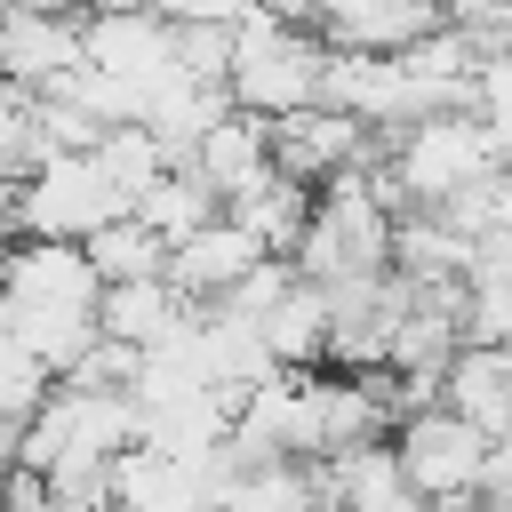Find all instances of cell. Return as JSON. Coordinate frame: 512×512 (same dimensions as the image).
Returning a JSON list of instances; mask_svg holds the SVG:
<instances>
[{
	"mask_svg": "<svg viewBox=\"0 0 512 512\" xmlns=\"http://www.w3.org/2000/svg\"><path fill=\"white\" fill-rule=\"evenodd\" d=\"M96 264L80 240H32L16 232L8 264H0V328L16 344L40 352L48 376H64L80 360V344L96 336Z\"/></svg>",
	"mask_w": 512,
	"mask_h": 512,
	"instance_id": "6da1fadb",
	"label": "cell"
},
{
	"mask_svg": "<svg viewBox=\"0 0 512 512\" xmlns=\"http://www.w3.org/2000/svg\"><path fill=\"white\" fill-rule=\"evenodd\" d=\"M120 184L96 168L88 144H64V152H40L24 176H16V200H8V224L32 232V240H88L104 216H120Z\"/></svg>",
	"mask_w": 512,
	"mask_h": 512,
	"instance_id": "3957f363",
	"label": "cell"
},
{
	"mask_svg": "<svg viewBox=\"0 0 512 512\" xmlns=\"http://www.w3.org/2000/svg\"><path fill=\"white\" fill-rule=\"evenodd\" d=\"M392 456L408 472L416 496H472L480 488V456H488V432L472 416H456L448 400H424L392 424Z\"/></svg>",
	"mask_w": 512,
	"mask_h": 512,
	"instance_id": "277c9868",
	"label": "cell"
},
{
	"mask_svg": "<svg viewBox=\"0 0 512 512\" xmlns=\"http://www.w3.org/2000/svg\"><path fill=\"white\" fill-rule=\"evenodd\" d=\"M320 32L312 24H296V16H280V8H264V0H240V16H232V64H224V88H232V104L240 112H296V104H312L320 96Z\"/></svg>",
	"mask_w": 512,
	"mask_h": 512,
	"instance_id": "7a4b0ae2",
	"label": "cell"
},
{
	"mask_svg": "<svg viewBox=\"0 0 512 512\" xmlns=\"http://www.w3.org/2000/svg\"><path fill=\"white\" fill-rule=\"evenodd\" d=\"M312 192H320V184H304V176H288V168H264V176H256V184H240L224 208H232V216H240L272 256H288V248H296V232H304V216H312Z\"/></svg>",
	"mask_w": 512,
	"mask_h": 512,
	"instance_id": "30bf717a",
	"label": "cell"
},
{
	"mask_svg": "<svg viewBox=\"0 0 512 512\" xmlns=\"http://www.w3.org/2000/svg\"><path fill=\"white\" fill-rule=\"evenodd\" d=\"M264 128H272V168H288V176H304V184H328V176L376 160V128L352 120L344 104H320V96L296 104V112H272Z\"/></svg>",
	"mask_w": 512,
	"mask_h": 512,
	"instance_id": "5b68a950",
	"label": "cell"
},
{
	"mask_svg": "<svg viewBox=\"0 0 512 512\" xmlns=\"http://www.w3.org/2000/svg\"><path fill=\"white\" fill-rule=\"evenodd\" d=\"M192 312V296H176V280L168 272H136V280H104L96 288V328L104 336H120V344H152L160 328H176Z\"/></svg>",
	"mask_w": 512,
	"mask_h": 512,
	"instance_id": "9c48e42d",
	"label": "cell"
},
{
	"mask_svg": "<svg viewBox=\"0 0 512 512\" xmlns=\"http://www.w3.org/2000/svg\"><path fill=\"white\" fill-rule=\"evenodd\" d=\"M216 208H224V200H216V184H208L192 160H168V168L128 200V216H136V224H152L160 240H184V232H192V224H208Z\"/></svg>",
	"mask_w": 512,
	"mask_h": 512,
	"instance_id": "8fae6325",
	"label": "cell"
},
{
	"mask_svg": "<svg viewBox=\"0 0 512 512\" xmlns=\"http://www.w3.org/2000/svg\"><path fill=\"white\" fill-rule=\"evenodd\" d=\"M256 336L280 368H328V288L320 280H288L264 312H256Z\"/></svg>",
	"mask_w": 512,
	"mask_h": 512,
	"instance_id": "52a82bcc",
	"label": "cell"
},
{
	"mask_svg": "<svg viewBox=\"0 0 512 512\" xmlns=\"http://www.w3.org/2000/svg\"><path fill=\"white\" fill-rule=\"evenodd\" d=\"M256 256H272V248H264V240H256V232L232 216V208H216L208 224H192L184 240H168V264H160V272L176 280V296L208 304V296H224V288H232V280H240Z\"/></svg>",
	"mask_w": 512,
	"mask_h": 512,
	"instance_id": "8992f818",
	"label": "cell"
},
{
	"mask_svg": "<svg viewBox=\"0 0 512 512\" xmlns=\"http://www.w3.org/2000/svg\"><path fill=\"white\" fill-rule=\"evenodd\" d=\"M80 248H88L96 280H136V272H160V264H168V240H160L152 224H136L128 208H120V216H104Z\"/></svg>",
	"mask_w": 512,
	"mask_h": 512,
	"instance_id": "7c38bea8",
	"label": "cell"
},
{
	"mask_svg": "<svg viewBox=\"0 0 512 512\" xmlns=\"http://www.w3.org/2000/svg\"><path fill=\"white\" fill-rule=\"evenodd\" d=\"M56 376L40 368V352L32 344H16L8 328H0V432H16L32 408H40V392H48Z\"/></svg>",
	"mask_w": 512,
	"mask_h": 512,
	"instance_id": "4fadbf2b",
	"label": "cell"
},
{
	"mask_svg": "<svg viewBox=\"0 0 512 512\" xmlns=\"http://www.w3.org/2000/svg\"><path fill=\"white\" fill-rule=\"evenodd\" d=\"M184 160L216 184V200H232L240 184H256V176L272 168V128H264V112H240V104H232L224 120L200 128V144H192Z\"/></svg>",
	"mask_w": 512,
	"mask_h": 512,
	"instance_id": "ba28073f",
	"label": "cell"
}]
</instances>
